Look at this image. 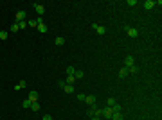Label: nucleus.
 <instances>
[{"label": "nucleus", "mask_w": 162, "mask_h": 120, "mask_svg": "<svg viewBox=\"0 0 162 120\" xmlns=\"http://www.w3.org/2000/svg\"><path fill=\"white\" fill-rule=\"evenodd\" d=\"M25 16H27L25 11H16V16H14V18H16V23H18V22H25Z\"/></svg>", "instance_id": "nucleus-1"}, {"label": "nucleus", "mask_w": 162, "mask_h": 120, "mask_svg": "<svg viewBox=\"0 0 162 120\" xmlns=\"http://www.w3.org/2000/svg\"><path fill=\"white\" fill-rule=\"evenodd\" d=\"M34 11L38 13V16H43V13H45V7H43L42 4H34Z\"/></svg>", "instance_id": "nucleus-2"}, {"label": "nucleus", "mask_w": 162, "mask_h": 120, "mask_svg": "<svg viewBox=\"0 0 162 120\" xmlns=\"http://www.w3.org/2000/svg\"><path fill=\"white\" fill-rule=\"evenodd\" d=\"M126 32H128L130 38H137V36H139V31L133 29V27H126Z\"/></svg>", "instance_id": "nucleus-3"}, {"label": "nucleus", "mask_w": 162, "mask_h": 120, "mask_svg": "<svg viewBox=\"0 0 162 120\" xmlns=\"http://www.w3.org/2000/svg\"><path fill=\"white\" fill-rule=\"evenodd\" d=\"M112 115H114V109H112L110 106H106V108L103 109V116H105V118H112Z\"/></svg>", "instance_id": "nucleus-4"}, {"label": "nucleus", "mask_w": 162, "mask_h": 120, "mask_svg": "<svg viewBox=\"0 0 162 120\" xmlns=\"http://www.w3.org/2000/svg\"><path fill=\"white\" fill-rule=\"evenodd\" d=\"M124 65H126V68H130L132 65H135V59H133V56H126V57H124Z\"/></svg>", "instance_id": "nucleus-5"}, {"label": "nucleus", "mask_w": 162, "mask_h": 120, "mask_svg": "<svg viewBox=\"0 0 162 120\" xmlns=\"http://www.w3.org/2000/svg\"><path fill=\"white\" fill-rule=\"evenodd\" d=\"M85 102L87 104H95V95H85Z\"/></svg>", "instance_id": "nucleus-6"}, {"label": "nucleus", "mask_w": 162, "mask_h": 120, "mask_svg": "<svg viewBox=\"0 0 162 120\" xmlns=\"http://www.w3.org/2000/svg\"><path fill=\"white\" fill-rule=\"evenodd\" d=\"M29 101H31V104H33V102H38V93H36V91H31V93H29Z\"/></svg>", "instance_id": "nucleus-7"}, {"label": "nucleus", "mask_w": 162, "mask_h": 120, "mask_svg": "<svg viewBox=\"0 0 162 120\" xmlns=\"http://www.w3.org/2000/svg\"><path fill=\"white\" fill-rule=\"evenodd\" d=\"M54 43H56L58 47H61V45H65V38H61V36H58V38L54 39Z\"/></svg>", "instance_id": "nucleus-8"}, {"label": "nucleus", "mask_w": 162, "mask_h": 120, "mask_svg": "<svg viewBox=\"0 0 162 120\" xmlns=\"http://www.w3.org/2000/svg\"><path fill=\"white\" fill-rule=\"evenodd\" d=\"M153 7H155L153 0H146V2H144V9H153Z\"/></svg>", "instance_id": "nucleus-9"}, {"label": "nucleus", "mask_w": 162, "mask_h": 120, "mask_svg": "<svg viewBox=\"0 0 162 120\" xmlns=\"http://www.w3.org/2000/svg\"><path fill=\"white\" fill-rule=\"evenodd\" d=\"M128 75H130V74H128V68H126V66L119 70V77H128Z\"/></svg>", "instance_id": "nucleus-10"}, {"label": "nucleus", "mask_w": 162, "mask_h": 120, "mask_svg": "<svg viewBox=\"0 0 162 120\" xmlns=\"http://www.w3.org/2000/svg\"><path fill=\"white\" fill-rule=\"evenodd\" d=\"M38 31L42 32V34H45V32H47V25H45V23H38Z\"/></svg>", "instance_id": "nucleus-11"}, {"label": "nucleus", "mask_w": 162, "mask_h": 120, "mask_svg": "<svg viewBox=\"0 0 162 120\" xmlns=\"http://www.w3.org/2000/svg\"><path fill=\"white\" fill-rule=\"evenodd\" d=\"M25 86H27V83H25V81H20V83L14 86V90L18 91V90H22V88H25Z\"/></svg>", "instance_id": "nucleus-12"}, {"label": "nucleus", "mask_w": 162, "mask_h": 120, "mask_svg": "<svg viewBox=\"0 0 162 120\" xmlns=\"http://www.w3.org/2000/svg\"><path fill=\"white\" fill-rule=\"evenodd\" d=\"M137 72H139V66H137V65H132V66L128 68V74H137Z\"/></svg>", "instance_id": "nucleus-13"}, {"label": "nucleus", "mask_w": 162, "mask_h": 120, "mask_svg": "<svg viewBox=\"0 0 162 120\" xmlns=\"http://www.w3.org/2000/svg\"><path fill=\"white\" fill-rule=\"evenodd\" d=\"M63 91H65V93H72V91H74V86H72V84H65Z\"/></svg>", "instance_id": "nucleus-14"}, {"label": "nucleus", "mask_w": 162, "mask_h": 120, "mask_svg": "<svg viewBox=\"0 0 162 120\" xmlns=\"http://www.w3.org/2000/svg\"><path fill=\"white\" fill-rule=\"evenodd\" d=\"M65 83H67V84H72V86H74V83H76V77H74V75H69Z\"/></svg>", "instance_id": "nucleus-15"}, {"label": "nucleus", "mask_w": 162, "mask_h": 120, "mask_svg": "<svg viewBox=\"0 0 162 120\" xmlns=\"http://www.w3.org/2000/svg\"><path fill=\"white\" fill-rule=\"evenodd\" d=\"M110 120H124V118H123V115H121V113H114Z\"/></svg>", "instance_id": "nucleus-16"}, {"label": "nucleus", "mask_w": 162, "mask_h": 120, "mask_svg": "<svg viewBox=\"0 0 162 120\" xmlns=\"http://www.w3.org/2000/svg\"><path fill=\"white\" fill-rule=\"evenodd\" d=\"M95 32H97V34H105V32H106V29H105L103 25H97V29H95Z\"/></svg>", "instance_id": "nucleus-17"}, {"label": "nucleus", "mask_w": 162, "mask_h": 120, "mask_svg": "<svg viewBox=\"0 0 162 120\" xmlns=\"http://www.w3.org/2000/svg\"><path fill=\"white\" fill-rule=\"evenodd\" d=\"M76 74V68L74 66H67V75H74Z\"/></svg>", "instance_id": "nucleus-18"}, {"label": "nucleus", "mask_w": 162, "mask_h": 120, "mask_svg": "<svg viewBox=\"0 0 162 120\" xmlns=\"http://www.w3.org/2000/svg\"><path fill=\"white\" fill-rule=\"evenodd\" d=\"M7 36H9V32H6V31L0 32V39H2V41H4V39H7Z\"/></svg>", "instance_id": "nucleus-19"}, {"label": "nucleus", "mask_w": 162, "mask_h": 120, "mask_svg": "<svg viewBox=\"0 0 162 120\" xmlns=\"http://www.w3.org/2000/svg\"><path fill=\"white\" fill-rule=\"evenodd\" d=\"M106 104H108V106L112 108V106L115 104V99H114V97H108V101H106Z\"/></svg>", "instance_id": "nucleus-20"}, {"label": "nucleus", "mask_w": 162, "mask_h": 120, "mask_svg": "<svg viewBox=\"0 0 162 120\" xmlns=\"http://www.w3.org/2000/svg\"><path fill=\"white\" fill-rule=\"evenodd\" d=\"M83 75H85V74L81 72V70H76V74H74V77H76V79H81V77H83Z\"/></svg>", "instance_id": "nucleus-21"}, {"label": "nucleus", "mask_w": 162, "mask_h": 120, "mask_svg": "<svg viewBox=\"0 0 162 120\" xmlns=\"http://www.w3.org/2000/svg\"><path fill=\"white\" fill-rule=\"evenodd\" d=\"M18 31H20L18 23H13V25H11V32H18Z\"/></svg>", "instance_id": "nucleus-22"}, {"label": "nucleus", "mask_w": 162, "mask_h": 120, "mask_svg": "<svg viewBox=\"0 0 162 120\" xmlns=\"http://www.w3.org/2000/svg\"><path fill=\"white\" fill-rule=\"evenodd\" d=\"M31 109H33V111H38V109H40V104H38V102H33V104H31Z\"/></svg>", "instance_id": "nucleus-23"}, {"label": "nucleus", "mask_w": 162, "mask_h": 120, "mask_svg": "<svg viewBox=\"0 0 162 120\" xmlns=\"http://www.w3.org/2000/svg\"><path fill=\"white\" fill-rule=\"evenodd\" d=\"M29 27H38V20H29Z\"/></svg>", "instance_id": "nucleus-24"}, {"label": "nucleus", "mask_w": 162, "mask_h": 120, "mask_svg": "<svg viewBox=\"0 0 162 120\" xmlns=\"http://www.w3.org/2000/svg\"><path fill=\"white\" fill-rule=\"evenodd\" d=\"M22 106H24V108H31V101H29V99H25V101L22 102Z\"/></svg>", "instance_id": "nucleus-25"}, {"label": "nucleus", "mask_w": 162, "mask_h": 120, "mask_svg": "<svg viewBox=\"0 0 162 120\" xmlns=\"http://www.w3.org/2000/svg\"><path fill=\"white\" fill-rule=\"evenodd\" d=\"M18 27H20V29H25V27H27V22H18Z\"/></svg>", "instance_id": "nucleus-26"}, {"label": "nucleus", "mask_w": 162, "mask_h": 120, "mask_svg": "<svg viewBox=\"0 0 162 120\" xmlns=\"http://www.w3.org/2000/svg\"><path fill=\"white\" fill-rule=\"evenodd\" d=\"M65 84H67V83H65V81H58V86H59V88H61V90H63V88H65Z\"/></svg>", "instance_id": "nucleus-27"}, {"label": "nucleus", "mask_w": 162, "mask_h": 120, "mask_svg": "<svg viewBox=\"0 0 162 120\" xmlns=\"http://www.w3.org/2000/svg\"><path fill=\"white\" fill-rule=\"evenodd\" d=\"M128 6H137V0H128Z\"/></svg>", "instance_id": "nucleus-28"}, {"label": "nucleus", "mask_w": 162, "mask_h": 120, "mask_svg": "<svg viewBox=\"0 0 162 120\" xmlns=\"http://www.w3.org/2000/svg\"><path fill=\"white\" fill-rule=\"evenodd\" d=\"M43 120H52V116H51V115H45V116H43Z\"/></svg>", "instance_id": "nucleus-29"}, {"label": "nucleus", "mask_w": 162, "mask_h": 120, "mask_svg": "<svg viewBox=\"0 0 162 120\" xmlns=\"http://www.w3.org/2000/svg\"><path fill=\"white\" fill-rule=\"evenodd\" d=\"M92 120H101V118L99 116H92Z\"/></svg>", "instance_id": "nucleus-30"}]
</instances>
